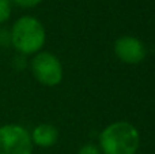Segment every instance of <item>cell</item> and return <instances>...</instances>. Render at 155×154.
Listing matches in <instances>:
<instances>
[{"label":"cell","mask_w":155,"mask_h":154,"mask_svg":"<svg viewBox=\"0 0 155 154\" xmlns=\"http://www.w3.org/2000/svg\"><path fill=\"white\" fill-rule=\"evenodd\" d=\"M31 72L34 78L45 86H56L63 79L61 63L49 52H38L33 57Z\"/></svg>","instance_id":"4"},{"label":"cell","mask_w":155,"mask_h":154,"mask_svg":"<svg viewBox=\"0 0 155 154\" xmlns=\"http://www.w3.org/2000/svg\"><path fill=\"white\" fill-rule=\"evenodd\" d=\"M140 136L136 127L128 122H116L107 126L99 135L104 154H135L139 149Z\"/></svg>","instance_id":"1"},{"label":"cell","mask_w":155,"mask_h":154,"mask_svg":"<svg viewBox=\"0 0 155 154\" xmlns=\"http://www.w3.org/2000/svg\"><path fill=\"white\" fill-rule=\"evenodd\" d=\"M78 154H101L98 147H95L94 145H84L82 149L78 152Z\"/></svg>","instance_id":"8"},{"label":"cell","mask_w":155,"mask_h":154,"mask_svg":"<svg viewBox=\"0 0 155 154\" xmlns=\"http://www.w3.org/2000/svg\"><path fill=\"white\" fill-rule=\"evenodd\" d=\"M19 7H23V8H29V7H34L37 5L38 3H41L42 0H14Z\"/></svg>","instance_id":"9"},{"label":"cell","mask_w":155,"mask_h":154,"mask_svg":"<svg viewBox=\"0 0 155 154\" xmlns=\"http://www.w3.org/2000/svg\"><path fill=\"white\" fill-rule=\"evenodd\" d=\"M33 142L30 134L22 126H0V154H31Z\"/></svg>","instance_id":"3"},{"label":"cell","mask_w":155,"mask_h":154,"mask_svg":"<svg viewBox=\"0 0 155 154\" xmlns=\"http://www.w3.org/2000/svg\"><path fill=\"white\" fill-rule=\"evenodd\" d=\"M11 15L10 0H0V23L5 22Z\"/></svg>","instance_id":"7"},{"label":"cell","mask_w":155,"mask_h":154,"mask_svg":"<svg viewBox=\"0 0 155 154\" xmlns=\"http://www.w3.org/2000/svg\"><path fill=\"white\" fill-rule=\"evenodd\" d=\"M114 53L123 63L139 64L146 57V46L139 38L124 35L114 42Z\"/></svg>","instance_id":"5"},{"label":"cell","mask_w":155,"mask_h":154,"mask_svg":"<svg viewBox=\"0 0 155 154\" xmlns=\"http://www.w3.org/2000/svg\"><path fill=\"white\" fill-rule=\"evenodd\" d=\"M45 38L46 34L42 23L30 15L21 16L10 32L11 44L22 55L37 53L45 44Z\"/></svg>","instance_id":"2"},{"label":"cell","mask_w":155,"mask_h":154,"mask_svg":"<svg viewBox=\"0 0 155 154\" xmlns=\"http://www.w3.org/2000/svg\"><path fill=\"white\" fill-rule=\"evenodd\" d=\"M31 142L41 147H51L59 139V131L52 124H40L33 130V134L30 135Z\"/></svg>","instance_id":"6"}]
</instances>
